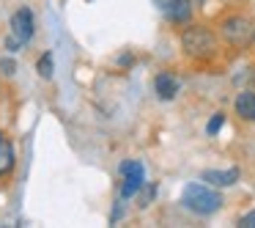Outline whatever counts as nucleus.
Instances as JSON below:
<instances>
[{
    "label": "nucleus",
    "instance_id": "16",
    "mask_svg": "<svg viewBox=\"0 0 255 228\" xmlns=\"http://www.w3.org/2000/svg\"><path fill=\"white\" fill-rule=\"evenodd\" d=\"M192 3H195V6H203V3H206V0H192Z\"/></svg>",
    "mask_w": 255,
    "mask_h": 228
},
{
    "label": "nucleus",
    "instance_id": "15",
    "mask_svg": "<svg viewBox=\"0 0 255 228\" xmlns=\"http://www.w3.org/2000/svg\"><path fill=\"white\" fill-rule=\"evenodd\" d=\"M239 226H242V228H255V209L239 217Z\"/></svg>",
    "mask_w": 255,
    "mask_h": 228
},
{
    "label": "nucleus",
    "instance_id": "8",
    "mask_svg": "<svg viewBox=\"0 0 255 228\" xmlns=\"http://www.w3.org/2000/svg\"><path fill=\"white\" fill-rule=\"evenodd\" d=\"M239 168H228V171H203L200 173V182L211 184V187H231L239 182Z\"/></svg>",
    "mask_w": 255,
    "mask_h": 228
},
{
    "label": "nucleus",
    "instance_id": "10",
    "mask_svg": "<svg viewBox=\"0 0 255 228\" xmlns=\"http://www.w3.org/2000/svg\"><path fill=\"white\" fill-rule=\"evenodd\" d=\"M14 146L8 143V138L0 132V176H8L14 171Z\"/></svg>",
    "mask_w": 255,
    "mask_h": 228
},
{
    "label": "nucleus",
    "instance_id": "9",
    "mask_svg": "<svg viewBox=\"0 0 255 228\" xmlns=\"http://www.w3.org/2000/svg\"><path fill=\"white\" fill-rule=\"evenodd\" d=\"M233 110L244 121H255V91H242L233 102Z\"/></svg>",
    "mask_w": 255,
    "mask_h": 228
},
{
    "label": "nucleus",
    "instance_id": "5",
    "mask_svg": "<svg viewBox=\"0 0 255 228\" xmlns=\"http://www.w3.org/2000/svg\"><path fill=\"white\" fill-rule=\"evenodd\" d=\"M8 28H11V39L19 41V44H30V39H33L36 33V19H33V11H30L28 6L17 8V11L11 14V22H8Z\"/></svg>",
    "mask_w": 255,
    "mask_h": 228
},
{
    "label": "nucleus",
    "instance_id": "2",
    "mask_svg": "<svg viewBox=\"0 0 255 228\" xmlns=\"http://www.w3.org/2000/svg\"><path fill=\"white\" fill-rule=\"evenodd\" d=\"M181 47L189 58L206 61V58H214L217 52V36L203 25H187L181 33Z\"/></svg>",
    "mask_w": 255,
    "mask_h": 228
},
{
    "label": "nucleus",
    "instance_id": "7",
    "mask_svg": "<svg viewBox=\"0 0 255 228\" xmlns=\"http://www.w3.org/2000/svg\"><path fill=\"white\" fill-rule=\"evenodd\" d=\"M154 91L156 96H159L162 102H170L178 96V91H181V83H178V77L173 72H159L154 77Z\"/></svg>",
    "mask_w": 255,
    "mask_h": 228
},
{
    "label": "nucleus",
    "instance_id": "1",
    "mask_svg": "<svg viewBox=\"0 0 255 228\" xmlns=\"http://www.w3.org/2000/svg\"><path fill=\"white\" fill-rule=\"evenodd\" d=\"M181 206L189 209L192 215H200V217H209L214 212H220L222 206V195L217 193L211 184H200V182H189L181 193Z\"/></svg>",
    "mask_w": 255,
    "mask_h": 228
},
{
    "label": "nucleus",
    "instance_id": "13",
    "mask_svg": "<svg viewBox=\"0 0 255 228\" xmlns=\"http://www.w3.org/2000/svg\"><path fill=\"white\" fill-rule=\"evenodd\" d=\"M154 195H156V184H148V187L143 190V195H140V206L145 209V206H148L151 201H154Z\"/></svg>",
    "mask_w": 255,
    "mask_h": 228
},
{
    "label": "nucleus",
    "instance_id": "12",
    "mask_svg": "<svg viewBox=\"0 0 255 228\" xmlns=\"http://www.w3.org/2000/svg\"><path fill=\"white\" fill-rule=\"evenodd\" d=\"M222 127H225V113H214V116L209 118V124H206V135H211V138H214Z\"/></svg>",
    "mask_w": 255,
    "mask_h": 228
},
{
    "label": "nucleus",
    "instance_id": "14",
    "mask_svg": "<svg viewBox=\"0 0 255 228\" xmlns=\"http://www.w3.org/2000/svg\"><path fill=\"white\" fill-rule=\"evenodd\" d=\"M0 72H3V74H14V72H17V63H14L11 58H0Z\"/></svg>",
    "mask_w": 255,
    "mask_h": 228
},
{
    "label": "nucleus",
    "instance_id": "3",
    "mask_svg": "<svg viewBox=\"0 0 255 228\" xmlns=\"http://www.w3.org/2000/svg\"><path fill=\"white\" fill-rule=\"evenodd\" d=\"M121 201H129L134 195H140V190L145 187V165L140 160H124L121 162Z\"/></svg>",
    "mask_w": 255,
    "mask_h": 228
},
{
    "label": "nucleus",
    "instance_id": "6",
    "mask_svg": "<svg viewBox=\"0 0 255 228\" xmlns=\"http://www.w3.org/2000/svg\"><path fill=\"white\" fill-rule=\"evenodd\" d=\"M154 6L165 14L167 22L173 25H189L192 22V0H154Z\"/></svg>",
    "mask_w": 255,
    "mask_h": 228
},
{
    "label": "nucleus",
    "instance_id": "11",
    "mask_svg": "<svg viewBox=\"0 0 255 228\" xmlns=\"http://www.w3.org/2000/svg\"><path fill=\"white\" fill-rule=\"evenodd\" d=\"M36 72H39V77H44V80H50L52 74H55V66H52V52H44V55L39 58Z\"/></svg>",
    "mask_w": 255,
    "mask_h": 228
},
{
    "label": "nucleus",
    "instance_id": "4",
    "mask_svg": "<svg viewBox=\"0 0 255 228\" xmlns=\"http://www.w3.org/2000/svg\"><path fill=\"white\" fill-rule=\"evenodd\" d=\"M220 33H222V39H225L228 44H233V47H244L247 41H253L255 30H253V25H250V19H247V17H242V14H233V17L222 19Z\"/></svg>",
    "mask_w": 255,
    "mask_h": 228
},
{
    "label": "nucleus",
    "instance_id": "17",
    "mask_svg": "<svg viewBox=\"0 0 255 228\" xmlns=\"http://www.w3.org/2000/svg\"><path fill=\"white\" fill-rule=\"evenodd\" d=\"M253 44H255V36H253Z\"/></svg>",
    "mask_w": 255,
    "mask_h": 228
}]
</instances>
